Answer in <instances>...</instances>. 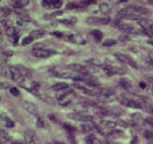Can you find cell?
I'll list each match as a JSON object with an SVG mask.
<instances>
[{
	"mask_svg": "<svg viewBox=\"0 0 153 144\" xmlns=\"http://www.w3.org/2000/svg\"><path fill=\"white\" fill-rule=\"evenodd\" d=\"M64 128L66 129L68 132H71V133H74V132L76 131V128H74V127H72L71 124H68V123H65Z\"/></svg>",
	"mask_w": 153,
	"mask_h": 144,
	"instance_id": "obj_31",
	"label": "cell"
},
{
	"mask_svg": "<svg viewBox=\"0 0 153 144\" xmlns=\"http://www.w3.org/2000/svg\"><path fill=\"white\" fill-rule=\"evenodd\" d=\"M67 136H68V139H69V141L71 142L72 144H76V141H74V134L71 133V132H68L67 133Z\"/></svg>",
	"mask_w": 153,
	"mask_h": 144,
	"instance_id": "obj_34",
	"label": "cell"
},
{
	"mask_svg": "<svg viewBox=\"0 0 153 144\" xmlns=\"http://www.w3.org/2000/svg\"><path fill=\"white\" fill-rule=\"evenodd\" d=\"M36 124H37L38 128H44V127H45L44 119H43V118H38L37 119V123H36Z\"/></svg>",
	"mask_w": 153,
	"mask_h": 144,
	"instance_id": "obj_33",
	"label": "cell"
},
{
	"mask_svg": "<svg viewBox=\"0 0 153 144\" xmlns=\"http://www.w3.org/2000/svg\"><path fill=\"white\" fill-rule=\"evenodd\" d=\"M85 141H86V143H88V144H101V141L96 138L95 135H93V134L89 135V136L85 139Z\"/></svg>",
	"mask_w": 153,
	"mask_h": 144,
	"instance_id": "obj_22",
	"label": "cell"
},
{
	"mask_svg": "<svg viewBox=\"0 0 153 144\" xmlns=\"http://www.w3.org/2000/svg\"><path fill=\"white\" fill-rule=\"evenodd\" d=\"M111 22L108 17H90L86 19L88 24H96V26H106Z\"/></svg>",
	"mask_w": 153,
	"mask_h": 144,
	"instance_id": "obj_6",
	"label": "cell"
},
{
	"mask_svg": "<svg viewBox=\"0 0 153 144\" xmlns=\"http://www.w3.org/2000/svg\"><path fill=\"white\" fill-rule=\"evenodd\" d=\"M116 43H117V41H116V40L108 38V40H106V41L103 42V45H104V46H113V45H115Z\"/></svg>",
	"mask_w": 153,
	"mask_h": 144,
	"instance_id": "obj_28",
	"label": "cell"
},
{
	"mask_svg": "<svg viewBox=\"0 0 153 144\" xmlns=\"http://www.w3.org/2000/svg\"><path fill=\"white\" fill-rule=\"evenodd\" d=\"M42 5L46 9H57L62 6V0H43Z\"/></svg>",
	"mask_w": 153,
	"mask_h": 144,
	"instance_id": "obj_10",
	"label": "cell"
},
{
	"mask_svg": "<svg viewBox=\"0 0 153 144\" xmlns=\"http://www.w3.org/2000/svg\"><path fill=\"white\" fill-rule=\"evenodd\" d=\"M140 87H141V88H146V84H144V83H140Z\"/></svg>",
	"mask_w": 153,
	"mask_h": 144,
	"instance_id": "obj_39",
	"label": "cell"
},
{
	"mask_svg": "<svg viewBox=\"0 0 153 144\" xmlns=\"http://www.w3.org/2000/svg\"><path fill=\"white\" fill-rule=\"evenodd\" d=\"M55 53H56L55 51H51L47 48H33L32 50V54L38 58H48Z\"/></svg>",
	"mask_w": 153,
	"mask_h": 144,
	"instance_id": "obj_7",
	"label": "cell"
},
{
	"mask_svg": "<svg viewBox=\"0 0 153 144\" xmlns=\"http://www.w3.org/2000/svg\"><path fill=\"white\" fill-rule=\"evenodd\" d=\"M35 134H34V132L31 131V130H26L24 132V134H23V139H24V142L26 144H33L34 143V140H35Z\"/></svg>",
	"mask_w": 153,
	"mask_h": 144,
	"instance_id": "obj_14",
	"label": "cell"
},
{
	"mask_svg": "<svg viewBox=\"0 0 153 144\" xmlns=\"http://www.w3.org/2000/svg\"><path fill=\"white\" fill-rule=\"evenodd\" d=\"M2 55L3 56H7V57H8V56H11V55H12V52H3L2 53Z\"/></svg>",
	"mask_w": 153,
	"mask_h": 144,
	"instance_id": "obj_37",
	"label": "cell"
},
{
	"mask_svg": "<svg viewBox=\"0 0 153 144\" xmlns=\"http://www.w3.org/2000/svg\"><path fill=\"white\" fill-rule=\"evenodd\" d=\"M60 22L64 23V24H66V26H72V24H74V23L76 22V19H74V18H71V19L60 20Z\"/></svg>",
	"mask_w": 153,
	"mask_h": 144,
	"instance_id": "obj_27",
	"label": "cell"
},
{
	"mask_svg": "<svg viewBox=\"0 0 153 144\" xmlns=\"http://www.w3.org/2000/svg\"><path fill=\"white\" fill-rule=\"evenodd\" d=\"M144 135H146V138L147 139H153V132L147 131L146 133H144Z\"/></svg>",
	"mask_w": 153,
	"mask_h": 144,
	"instance_id": "obj_36",
	"label": "cell"
},
{
	"mask_svg": "<svg viewBox=\"0 0 153 144\" xmlns=\"http://www.w3.org/2000/svg\"><path fill=\"white\" fill-rule=\"evenodd\" d=\"M85 1H89V2H93V1H95V0H85Z\"/></svg>",
	"mask_w": 153,
	"mask_h": 144,
	"instance_id": "obj_41",
	"label": "cell"
},
{
	"mask_svg": "<svg viewBox=\"0 0 153 144\" xmlns=\"http://www.w3.org/2000/svg\"><path fill=\"white\" fill-rule=\"evenodd\" d=\"M58 93L59 95L57 97V101L59 105H61V106H68V105H70L72 103V100H74V91L70 88H68V89L60 91V93Z\"/></svg>",
	"mask_w": 153,
	"mask_h": 144,
	"instance_id": "obj_1",
	"label": "cell"
},
{
	"mask_svg": "<svg viewBox=\"0 0 153 144\" xmlns=\"http://www.w3.org/2000/svg\"><path fill=\"white\" fill-rule=\"evenodd\" d=\"M92 35L94 36V38H95L96 41L100 42L103 40V33L101 32V31H99V30H94L92 32Z\"/></svg>",
	"mask_w": 153,
	"mask_h": 144,
	"instance_id": "obj_24",
	"label": "cell"
},
{
	"mask_svg": "<svg viewBox=\"0 0 153 144\" xmlns=\"http://www.w3.org/2000/svg\"><path fill=\"white\" fill-rule=\"evenodd\" d=\"M34 41V40H33L32 38H31V36H26V38H24L22 40V45L23 46H24V45H29L30 43H32V42Z\"/></svg>",
	"mask_w": 153,
	"mask_h": 144,
	"instance_id": "obj_30",
	"label": "cell"
},
{
	"mask_svg": "<svg viewBox=\"0 0 153 144\" xmlns=\"http://www.w3.org/2000/svg\"><path fill=\"white\" fill-rule=\"evenodd\" d=\"M45 34H46V33H45V31H42V30H34V31H32V32H31L30 36H31L33 40H35V38H43Z\"/></svg>",
	"mask_w": 153,
	"mask_h": 144,
	"instance_id": "obj_20",
	"label": "cell"
},
{
	"mask_svg": "<svg viewBox=\"0 0 153 144\" xmlns=\"http://www.w3.org/2000/svg\"><path fill=\"white\" fill-rule=\"evenodd\" d=\"M119 40H120V41H123V42H125V41H128V40H129V38H128V36L121 35L120 38H119Z\"/></svg>",
	"mask_w": 153,
	"mask_h": 144,
	"instance_id": "obj_38",
	"label": "cell"
},
{
	"mask_svg": "<svg viewBox=\"0 0 153 144\" xmlns=\"http://www.w3.org/2000/svg\"><path fill=\"white\" fill-rule=\"evenodd\" d=\"M132 120H134V123H138V122L142 121L143 118H142V115L140 113H134V115H132Z\"/></svg>",
	"mask_w": 153,
	"mask_h": 144,
	"instance_id": "obj_29",
	"label": "cell"
},
{
	"mask_svg": "<svg viewBox=\"0 0 153 144\" xmlns=\"http://www.w3.org/2000/svg\"><path fill=\"white\" fill-rule=\"evenodd\" d=\"M22 107L24 108V110H26L31 115H37L38 108L35 103L27 101V100H24V101H22Z\"/></svg>",
	"mask_w": 153,
	"mask_h": 144,
	"instance_id": "obj_11",
	"label": "cell"
},
{
	"mask_svg": "<svg viewBox=\"0 0 153 144\" xmlns=\"http://www.w3.org/2000/svg\"><path fill=\"white\" fill-rule=\"evenodd\" d=\"M99 9H100V11H101L102 13H107L109 11V9H111V7H109L108 3L102 2V3H100Z\"/></svg>",
	"mask_w": 153,
	"mask_h": 144,
	"instance_id": "obj_23",
	"label": "cell"
},
{
	"mask_svg": "<svg viewBox=\"0 0 153 144\" xmlns=\"http://www.w3.org/2000/svg\"><path fill=\"white\" fill-rule=\"evenodd\" d=\"M29 3L30 0H16L14 3H13V7L16 8V9H22V8H25Z\"/></svg>",
	"mask_w": 153,
	"mask_h": 144,
	"instance_id": "obj_19",
	"label": "cell"
},
{
	"mask_svg": "<svg viewBox=\"0 0 153 144\" xmlns=\"http://www.w3.org/2000/svg\"><path fill=\"white\" fill-rule=\"evenodd\" d=\"M68 69L74 72L76 74H80L81 76H89V71L88 67L81 64H70L68 65Z\"/></svg>",
	"mask_w": 153,
	"mask_h": 144,
	"instance_id": "obj_8",
	"label": "cell"
},
{
	"mask_svg": "<svg viewBox=\"0 0 153 144\" xmlns=\"http://www.w3.org/2000/svg\"><path fill=\"white\" fill-rule=\"evenodd\" d=\"M74 87L78 90H80L81 93H83L84 95H88V96H100L101 95V89H96V88H93V87L84 86V85H81V84H76Z\"/></svg>",
	"mask_w": 153,
	"mask_h": 144,
	"instance_id": "obj_3",
	"label": "cell"
},
{
	"mask_svg": "<svg viewBox=\"0 0 153 144\" xmlns=\"http://www.w3.org/2000/svg\"><path fill=\"white\" fill-rule=\"evenodd\" d=\"M9 74H10L11 79H12L13 81H16V83H18V84H22L23 81H24L23 74L21 73V71H20L18 67H16V66H10Z\"/></svg>",
	"mask_w": 153,
	"mask_h": 144,
	"instance_id": "obj_5",
	"label": "cell"
},
{
	"mask_svg": "<svg viewBox=\"0 0 153 144\" xmlns=\"http://www.w3.org/2000/svg\"><path fill=\"white\" fill-rule=\"evenodd\" d=\"M94 128H95V124L93 125L92 122H88V123H85V124L81 125V130H82V132H85V133L91 132Z\"/></svg>",
	"mask_w": 153,
	"mask_h": 144,
	"instance_id": "obj_21",
	"label": "cell"
},
{
	"mask_svg": "<svg viewBox=\"0 0 153 144\" xmlns=\"http://www.w3.org/2000/svg\"><path fill=\"white\" fill-rule=\"evenodd\" d=\"M119 101H120L121 105H124L126 107H129V108H134V109H141L142 108V103L141 101L137 99H131L129 97L126 96H121L119 98Z\"/></svg>",
	"mask_w": 153,
	"mask_h": 144,
	"instance_id": "obj_2",
	"label": "cell"
},
{
	"mask_svg": "<svg viewBox=\"0 0 153 144\" xmlns=\"http://www.w3.org/2000/svg\"><path fill=\"white\" fill-rule=\"evenodd\" d=\"M115 57L117 58L119 62L124 63V64L130 65V66H132L134 68H137L138 67L137 63H136V62H134V60L130 57V56H128V55L123 54V53H116V54H115Z\"/></svg>",
	"mask_w": 153,
	"mask_h": 144,
	"instance_id": "obj_9",
	"label": "cell"
},
{
	"mask_svg": "<svg viewBox=\"0 0 153 144\" xmlns=\"http://www.w3.org/2000/svg\"><path fill=\"white\" fill-rule=\"evenodd\" d=\"M139 24L144 31H150L153 30V21L152 20H147V19H139Z\"/></svg>",
	"mask_w": 153,
	"mask_h": 144,
	"instance_id": "obj_13",
	"label": "cell"
},
{
	"mask_svg": "<svg viewBox=\"0 0 153 144\" xmlns=\"http://www.w3.org/2000/svg\"><path fill=\"white\" fill-rule=\"evenodd\" d=\"M88 63L92 64L93 66H102L103 67V63L100 61V60H97V58H91V60L88 61Z\"/></svg>",
	"mask_w": 153,
	"mask_h": 144,
	"instance_id": "obj_25",
	"label": "cell"
},
{
	"mask_svg": "<svg viewBox=\"0 0 153 144\" xmlns=\"http://www.w3.org/2000/svg\"><path fill=\"white\" fill-rule=\"evenodd\" d=\"M10 93H12L13 96H20V90L18 89V88H16V87H12V88H10Z\"/></svg>",
	"mask_w": 153,
	"mask_h": 144,
	"instance_id": "obj_32",
	"label": "cell"
},
{
	"mask_svg": "<svg viewBox=\"0 0 153 144\" xmlns=\"http://www.w3.org/2000/svg\"><path fill=\"white\" fill-rule=\"evenodd\" d=\"M131 9L134 12L136 16H142V14H148L149 13V10L146 8V7L142 6H131Z\"/></svg>",
	"mask_w": 153,
	"mask_h": 144,
	"instance_id": "obj_16",
	"label": "cell"
},
{
	"mask_svg": "<svg viewBox=\"0 0 153 144\" xmlns=\"http://www.w3.org/2000/svg\"><path fill=\"white\" fill-rule=\"evenodd\" d=\"M149 44L153 45V40H150V41H149Z\"/></svg>",
	"mask_w": 153,
	"mask_h": 144,
	"instance_id": "obj_40",
	"label": "cell"
},
{
	"mask_svg": "<svg viewBox=\"0 0 153 144\" xmlns=\"http://www.w3.org/2000/svg\"><path fill=\"white\" fill-rule=\"evenodd\" d=\"M120 86L124 88L125 90H127L129 93H134V86H132V83H131L129 79H126V78H123L119 81Z\"/></svg>",
	"mask_w": 153,
	"mask_h": 144,
	"instance_id": "obj_15",
	"label": "cell"
},
{
	"mask_svg": "<svg viewBox=\"0 0 153 144\" xmlns=\"http://www.w3.org/2000/svg\"><path fill=\"white\" fill-rule=\"evenodd\" d=\"M67 40L71 43H74V44H86V40L80 34H70V35L67 36Z\"/></svg>",
	"mask_w": 153,
	"mask_h": 144,
	"instance_id": "obj_12",
	"label": "cell"
},
{
	"mask_svg": "<svg viewBox=\"0 0 153 144\" xmlns=\"http://www.w3.org/2000/svg\"><path fill=\"white\" fill-rule=\"evenodd\" d=\"M146 122H147L148 124L151 125V127L153 128V117H150V118H147V119H146Z\"/></svg>",
	"mask_w": 153,
	"mask_h": 144,
	"instance_id": "obj_35",
	"label": "cell"
},
{
	"mask_svg": "<svg viewBox=\"0 0 153 144\" xmlns=\"http://www.w3.org/2000/svg\"><path fill=\"white\" fill-rule=\"evenodd\" d=\"M6 33H7V35L9 36V38H14V40H16V38H18V36H19V30L16 29L14 26H9V28H7Z\"/></svg>",
	"mask_w": 153,
	"mask_h": 144,
	"instance_id": "obj_17",
	"label": "cell"
},
{
	"mask_svg": "<svg viewBox=\"0 0 153 144\" xmlns=\"http://www.w3.org/2000/svg\"><path fill=\"white\" fill-rule=\"evenodd\" d=\"M67 117L69 119L74 120V121H81V122H85V123H88V122H92V120H93V118L91 117V115H85V113H82V112H79V111L69 113V115H67Z\"/></svg>",
	"mask_w": 153,
	"mask_h": 144,
	"instance_id": "obj_4",
	"label": "cell"
},
{
	"mask_svg": "<svg viewBox=\"0 0 153 144\" xmlns=\"http://www.w3.org/2000/svg\"><path fill=\"white\" fill-rule=\"evenodd\" d=\"M3 121H4V124L7 125V128H13V127H14V122L10 118H8V117H4V118H3Z\"/></svg>",
	"mask_w": 153,
	"mask_h": 144,
	"instance_id": "obj_26",
	"label": "cell"
},
{
	"mask_svg": "<svg viewBox=\"0 0 153 144\" xmlns=\"http://www.w3.org/2000/svg\"><path fill=\"white\" fill-rule=\"evenodd\" d=\"M69 88V85L67 83H57L51 86V89L54 91H57V93H60V91H64V90L68 89Z\"/></svg>",
	"mask_w": 153,
	"mask_h": 144,
	"instance_id": "obj_18",
	"label": "cell"
}]
</instances>
